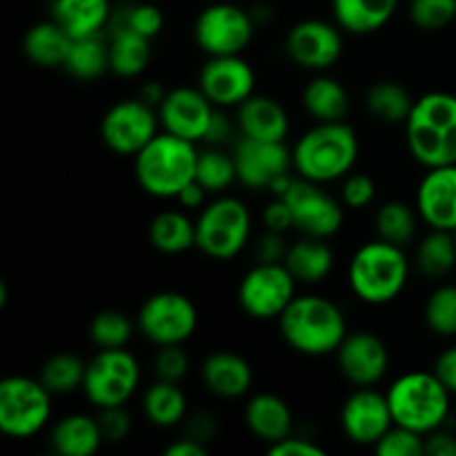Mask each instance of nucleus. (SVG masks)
Wrapping results in <instances>:
<instances>
[{
	"label": "nucleus",
	"instance_id": "1",
	"mask_svg": "<svg viewBox=\"0 0 456 456\" xmlns=\"http://www.w3.org/2000/svg\"><path fill=\"white\" fill-rule=\"evenodd\" d=\"M410 154L423 167L456 165V96L448 92L423 94L405 120Z\"/></svg>",
	"mask_w": 456,
	"mask_h": 456
},
{
	"label": "nucleus",
	"instance_id": "2",
	"mask_svg": "<svg viewBox=\"0 0 456 456\" xmlns=\"http://www.w3.org/2000/svg\"><path fill=\"white\" fill-rule=\"evenodd\" d=\"M281 337L294 352L305 356L334 354L347 337L341 307L325 297H297L279 316Z\"/></svg>",
	"mask_w": 456,
	"mask_h": 456
},
{
	"label": "nucleus",
	"instance_id": "3",
	"mask_svg": "<svg viewBox=\"0 0 456 456\" xmlns=\"http://www.w3.org/2000/svg\"><path fill=\"white\" fill-rule=\"evenodd\" d=\"M359 159V138L346 120L319 123L303 134L292 150L294 169L301 178L325 185L346 178Z\"/></svg>",
	"mask_w": 456,
	"mask_h": 456
},
{
	"label": "nucleus",
	"instance_id": "4",
	"mask_svg": "<svg viewBox=\"0 0 456 456\" xmlns=\"http://www.w3.org/2000/svg\"><path fill=\"white\" fill-rule=\"evenodd\" d=\"M196 142L163 132L156 134L134 156V174L147 194L156 199H176L183 187L196 181Z\"/></svg>",
	"mask_w": 456,
	"mask_h": 456
},
{
	"label": "nucleus",
	"instance_id": "5",
	"mask_svg": "<svg viewBox=\"0 0 456 456\" xmlns=\"http://www.w3.org/2000/svg\"><path fill=\"white\" fill-rule=\"evenodd\" d=\"M410 279V261L403 248L387 240H370L361 245L347 267L352 292L370 305H386L405 289Z\"/></svg>",
	"mask_w": 456,
	"mask_h": 456
},
{
	"label": "nucleus",
	"instance_id": "6",
	"mask_svg": "<svg viewBox=\"0 0 456 456\" xmlns=\"http://www.w3.org/2000/svg\"><path fill=\"white\" fill-rule=\"evenodd\" d=\"M450 399L452 392L435 372H408L387 390V403L396 426L410 428L423 436L445 426L452 405Z\"/></svg>",
	"mask_w": 456,
	"mask_h": 456
},
{
	"label": "nucleus",
	"instance_id": "7",
	"mask_svg": "<svg viewBox=\"0 0 456 456\" xmlns=\"http://www.w3.org/2000/svg\"><path fill=\"white\" fill-rule=\"evenodd\" d=\"M252 234V216L243 200L221 196L200 209L196 218V248L209 258L230 261L239 256Z\"/></svg>",
	"mask_w": 456,
	"mask_h": 456
},
{
	"label": "nucleus",
	"instance_id": "8",
	"mask_svg": "<svg viewBox=\"0 0 456 456\" xmlns=\"http://www.w3.org/2000/svg\"><path fill=\"white\" fill-rule=\"evenodd\" d=\"M52 419V392L40 379L7 377L0 383V430L13 439L34 436Z\"/></svg>",
	"mask_w": 456,
	"mask_h": 456
},
{
	"label": "nucleus",
	"instance_id": "9",
	"mask_svg": "<svg viewBox=\"0 0 456 456\" xmlns=\"http://www.w3.org/2000/svg\"><path fill=\"white\" fill-rule=\"evenodd\" d=\"M141 383V365L125 347L101 350L87 363L83 392L96 408L125 405Z\"/></svg>",
	"mask_w": 456,
	"mask_h": 456
},
{
	"label": "nucleus",
	"instance_id": "10",
	"mask_svg": "<svg viewBox=\"0 0 456 456\" xmlns=\"http://www.w3.org/2000/svg\"><path fill=\"white\" fill-rule=\"evenodd\" d=\"M297 298V279L285 263H256L239 285L240 310L258 321L279 319Z\"/></svg>",
	"mask_w": 456,
	"mask_h": 456
},
{
	"label": "nucleus",
	"instance_id": "11",
	"mask_svg": "<svg viewBox=\"0 0 456 456\" xmlns=\"http://www.w3.org/2000/svg\"><path fill=\"white\" fill-rule=\"evenodd\" d=\"M199 328V310L181 292H159L138 310V330L154 346H183Z\"/></svg>",
	"mask_w": 456,
	"mask_h": 456
},
{
	"label": "nucleus",
	"instance_id": "12",
	"mask_svg": "<svg viewBox=\"0 0 456 456\" xmlns=\"http://www.w3.org/2000/svg\"><path fill=\"white\" fill-rule=\"evenodd\" d=\"M252 13L232 3H214L199 13L194 22V38L208 56H234L243 53L254 38Z\"/></svg>",
	"mask_w": 456,
	"mask_h": 456
},
{
	"label": "nucleus",
	"instance_id": "13",
	"mask_svg": "<svg viewBox=\"0 0 456 456\" xmlns=\"http://www.w3.org/2000/svg\"><path fill=\"white\" fill-rule=\"evenodd\" d=\"M159 114L142 98H127L105 111L101 120V138L111 151L136 156L159 134Z\"/></svg>",
	"mask_w": 456,
	"mask_h": 456
},
{
	"label": "nucleus",
	"instance_id": "14",
	"mask_svg": "<svg viewBox=\"0 0 456 456\" xmlns=\"http://www.w3.org/2000/svg\"><path fill=\"white\" fill-rule=\"evenodd\" d=\"M281 199H285L292 212L294 227L303 236L330 239L343 225V205L330 191L321 187V183L298 178L292 181Z\"/></svg>",
	"mask_w": 456,
	"mask_h": 456
},
{
	"label": "nucleus",
	"instance_id": "15",
	"mask_svg": "<svg viewBox=\"0 0 456 456\" xmlns=\"http://www.w3.org/2000/svg\"><path fill=\"white\" fill-rule=\"evenodd\" d=\"M199 87L214 107H239L256 87L252 65L240 53L234 56H209L199 76Z\"/></svg>",
	"mask_w": 456,
	"mask_h": 456
},
{
	"label": "nucleus",
	"instance_id": "16",
	"mask_svg": "<svg viewBox=\"0 0 456 456\" xmlns=\"http://www.w3.org/2000/svg\"><path fill=\"white\" fill-rule=\"evenodd\" d=\"M288 56L303 69H330L343 53V36L337 25L307 18L297 22L285 38Z\"/></svg>",
	"mask_w": 456,
	"mask_h": 456
},
{
	"label": "nucleus",
	"instance_id": "17",
	"mask_svg": "<svg viewBox=\"0 0 456 456\" xmlns=\"http://www.w3.org/2000/svg\"><path fill=\"white\" fill-rule=\"evenodd\" d=\"M395 426L387 395L372 387H356L341 410V428L356 445H377L381 436Z\"/></svg>",
	"mask_w": 456,
	"mask_h": 456
},
{
	"label": "nucleus",
	"instance_id": "18",
	"mask_svg": "<svg viewBox=\"0 0 456 456\" xmlns=\"http://www.w3.org/2000/svg\"><path fill=\"white\" fill-rule=\"evenodd\" d=\"M236 176L245 187L252 190H270L272 183L294 167L292 151L285 142L256 141L243 136L234 147Z\"/></svg>",
	"mask_w": 456,
	"mask_h": 456
},
{
	"label": "nucleus",
	"instance_id": "19",
	"mask_svg": "<svg viewBox=\"0 0 456 456\" xmlns=\"http://www.w3.org/2000/svg\"><path fill=\"white\" fill-rule=\"evenodd\" d=\"M214 111L216 107L200 92V87H178L169 89L165 101L160 102L159 118L165 132L199 142L208 136Z\"/></svg>",
	"mask_w": 456,
	"mask_h": 456
},
{
	"label": "nucleus",
	"instance_id": "20",
	"mask_svg": "<svg viewBox=\"0 0 456 456\" xmlns=\"http://www.w3.org/2000/svg\"><path fill=\"white\" fill-rule=\"evenodd\" d=\"M337 363L343 377L356 387H372L390 368L387 346L372 332H347L337 350Z\"/></svg>",
	"mask_w": 456,
	"mask_h": 456
},
{
	"label": "nucleus",
	"instance_id": "21",
	"mask_svg": "<svg viewBox=\"0 0 456 456\" xmlns=\"http://www.w3.org/2000/svg\"><path fill=\"white\" fill-rule=\"evenodd\" d=\"M417 212L430 230H456V165L428 169L419 183Z\"/></svg>",
	"mask_w": 456,
	"mask_h": 456
},
{
	"label": "nucleus",
	"instance_id": "22",
	"mask_svg": "<svg viewBox=\"0 0 456 456\" xmlns=\"http://www.w3.org/2000/svg\"><path fill=\"white\" fill-rule=\"evenodd\" d=\"M240 136L256 138V141L285 142L289 132V116L276 98L252 94L239 105L236 114Z\"/></svg>",
	"mask_w": 456,
	"mask_h": 456
},
{
	"label": "nucleus",
	"instance_id": "23",
	"mask_svg": "<svg viewBox=\"0 0 456 456\" xmlns=\"http://www.w3.org/2000/svg\"><path fill=\"white\" fill-rule=\"evenodd\" d=\"M205 387L221 399H240L254 381L252 365L234 352H214L200 365Z\"/></svg>",
	"mask_w": 456,
	"mask_h": 456
},
{
	"label": "nucleus",
	"instance_id": "24",
	"mask_svg": "<svg viewBox=\"0 0 456 456\" xmlns=\"http://www.w3.org/2000/svg\"><path fill=\"white\" fill-rule=\"evenodd\" d=\"M49 12L71 40L102 34L114 16L111 0H52Z\"/></svg>",
	"mask_w": 456,
	"mask_h": 456
},
{
	"label": "nucleus",
	"instance_id": "25",
	"mask_svg": "<svg viewBox=\"0 0 456 456\" xmlns=\"http://www.w3.org/2000/svg\"><path fill=\"white\" fill-rule=\"evenodd\" d=\"M243 417L249 432L270 445L292 435V410L281 396L270 392L254 395L245 405Z\"/></svg>",
	"mask_w": 456,
	"mask_h": 456
},
{
	"label": "nucleus",
	"instance_id": "26",
	"mask_svg": "<svg viewBox=\"0 0 456 456\" xmlns=\"http://www.w3.org/2000/svg\"><path fill=\"white\" fill-rule=\"evenodd\" d=\"M102 441L98 419L87 414H67L49 435V444L61 456H92L101 450Z\"/></svg>",
	"mask_w": 456,
	"mask_h": 456
},
{
	"label": "nucleus",
	"instance_id": "27",
	"mask_svg": "<svg viewBox=\"0 0 456 456\" xmlns=\"http://www.w3.org/2000/svg\"><path fill=\"white\" fill-rule=\"evenodd\" d=\"M285 267L292 272L297 283L314 285L328 279L334 267V254L325 239L316 236H303L297 243H292L285 254Z\"/></svg>",
	"mask_w": 456,
	"mask_h": 456
},
{
	"label": "nucleus",
	"instance_id": "28",
	"mask_svg": "<svg viewBox=\"0 0 456 456\" xmlns=\"http://www.w3.org/2000/svg\"><path fill=\"white\" fill-rule=\"evenodd\" d=\"M110 69L123 78H134L151 61L150 38L123 25H110Z\"/></svg>",
	"mask_w": 456,
	"mask_h": 456
},
{
	"label": "nucleus",
	"instance_id": "29",
	"mask_svg": "<svg viewBox=\"0 0 456 456\" xmlns=\"http://www.w3.org/2000/svg\"><path fill=\"white\" fill-rule=\"evenodd\" d=\"M399 0H332L338 27L350 34H374L390 22Z\"/></svg>",
	"mask_w": 456,
	"mask_h": 456
},
{
	"label": "nucleus",
	"instance_id": "30",
	"mask_svg": "<svg viewBox=\"0 0 456 456\" xmlns=\"http://www.w3.org/2000/svg\"><path fill=\"white\" fill-rule=\"evenodd\" d=\"M71 47V36L58 25L56 20H43L36 22L34 27H29V31L25 34V56L29 58L34 65L45 67H62L65 65V58L69 53Z\"/></svg>",
	"mask_w": 456,
	"mask_h": 456
},
{
	"label": "nucleus",
	"instance_id": "31",
	"mask_svg": "<svg viewBox=\"0 0 456 456\" xmlns=\"http://www.w3.org/2000/svg\"><path fill=\"white\" fill-rule=\"evenodd\" d=\"M303 107L319 123L343 120L350 110V96L346 87L332 76H316L303 89Z\"/></svg>",
	"mask_w": 456,
	"mask_h": 456
},
{
	"label": "nucleus",
	"instance_id": "32",
	"mask_svg": "<svg viewBox=\"0 0 456 456\" xmlns=\"http://www.w3.org/2000/svg\"><path fill=\"white\" fill-rule=\"evenodd\" d=\"M142 412L147 421L156 428H176L178 423L185 421L187 414V399L181 386L174 381H163L156 379L142 396Z\"/></svg>",
	"mask_w": 456,
	"mask_h": 456
},
{
	"label": "nucleus",
	"instance_id": "33",
	"mask_svg": "<svg viewBox=\"0 0 456 456\" xmlns=\"http://www.w3.org/2000/svg\"><path fill=\"white\" fill-rule=\"evenodd\" d=\"M150 240L159 252L183 254L196 245V223L178 209H167L150 223Z\"/></svg>",
	"mask_w": 456,
	"mask_h": 456
},
{
	"label": "nucleus",
	"instance_id": "34",
	"mask_svg": "<svg viewBox=\"0 0 456 456\" xmlns=\"http://www.w3.org/2000/svg\"><path fill=\"white\" fill-rule=\"evenodd\" d=\"M62 69L80 80H94L102 76L110 69V40L105 43L102 34L74 38Z\"/></svg>",
	"mask_w": 456,
	"mask_h": 456
},
{
	"label": "nucleus",
	"instance_id": "35",
	"mask_svg": "<svg viewBox=\"0 0 456 456\" xmlns=\"http://www.w3.org/2000/svg\"><path fill=\"white\" fill-rule=\"evenodd\" d=\"M365 107L372 116H377L381 123L399 125L408 120L410 111L414 107V98L408 89L395 80H381L372 85L365 94Z\"/></svg>",
	"mask_w": 456,
	"mask_h": 456
},
{
	"label": "nucleus",
	"instance_id": "36",
	"mask_svg": "<svg viewBox=\"0 0 456 456\" xmlns=\"http://www.w3.org/2000/svg\"><path fill=\"white\" fill-rule=\"evenodd\" d=\"M419 272L430 279H444L456 267V239L452 232L432 230L414 254Z\"/></svg>",
	"mask_w": 456,
	"mask_h": 456
},
{
	"label": "nucleus",
	"instance_id": "37",
	"mask_svg": "<svg viewBox=\"0 0 456 456\" xmlns=\"http://www.w3.org/2000/svg\"><path fill=\"white\" fill-rule=\"evenodd\" d=\"M419 218L421 216L412 205L403 203V200H387L377 209L374 227H377V234L381 240L405 248L417 236Z\"/></svg>",
	"mask_w": 456,
	"mask_h": 456
},
{
	"label": "nucleus",
	"instance_id": "38",
	"mask_svg": "<svg viewBox=\"0 0 456 456\" xmlns=\"http://www.w3.org/2000/svg\"><path fill=\"white\" fill-rule=\"evenodd\" d=\"M85 374H87V363L78 354L61 352L45 361L40 368V381L52 395H69L83 387Z\"/></svg>",
	"mask_w": 456,
	"mask_h": 456
},
{
	"label": "nucleus",
	"instance_id": "39",
	"mask_svg": "<svg viewBox=\"0 0 456 456\" xmlns=\"http://www.w3.org/2000/svg\"><path fill=\"white\" fill-rule=\"evenodd\" d=\"M196 181L208 191H225L236 176L234 156L225 154L221 150L199 151V163H196Z\"/></svg>",
	"mask_w": 456,
	"mask_h": 456
},
{
	"label": "nucleus",
	"instance_id": "40",
	"mask_svg": "<svg viewBox=\"0 0 456 456\" xmlns=\"http://www.w3.org/2000/svg\"><path fill=\"white\" fill-rule=\"evenodd\" d=\"M89 337L101 350L125 347L134 337V323L118 310H102L89 323Z\"/></svg>",
	"mask_w": 456,
	"mask_h": 456
},
{
	"label": "nucleus",
	"instance_id": "41",
	"mask_svg": "<svg viewBox=\"0 0 456 456\" xmlns=\"http://www.w3.org/2000/svg\"><path fill=\"white\" fill-rule=\"evenodd\" d=\"M428 328L439 337H456V285H439L426 303Z\"/></svg>",
	"mask_w": 456,
	"mask_h": 456
},
{
	"label": "nucleus",
	"instance_id": "42",
	"mask_svg": "<svg viewBox=\"0 0 456 456\" xmlns=\"http://www.w3.org/2000/svg\"><path fill=\"white\" fill-rule=\"evenodd\" d=\"M110 25H123L129 27V29L138 31L145 38H154V36L160 34L165 25L163 12H160L156 4L151 3H136V4H127L125 9H118L111 16Z\"/></svg>",
	"mask_w": 456,
	"mask_h": 456
},
{
	"label": "nucleus",
	"instance_id": "43",
	"mask_svg": "<svg viewBox=\"0 0 456 456\" xmlns=\"http://www.w3.org/2000/svg\"><path fill=\"white\" fill-rule=\"evenodd\" d=\"M410 18L419 29H445L456 18V0H412Z\"/></svg>",
	"mask_w": 456,
	"mask_h": 456
},
{
	"label": "nucleus",
	"instance_id": "44",
	"mask_svg": "<svg viewBox=\"0 0 456 456\" xmlns=\"http://www.w3.org/2000/svg\"><path fill=\"white\" fill-rule=\"evenodd\" d=\"M374 452L379 456H423L426 454V436L395 423L374 445Z\"/></svg>",
	"mask_w": 456,
	"mask_h": 456
},
{
	"label": "nucleus",
	"instance_id": "45",
	"mask_svg": "<svg viewBox=\"0 0 456 456\" xmlns=\"http://www.w3.org/2000/svg\"><path fill=\"white\" fill-rule=\"evenodd\" d=\"M190 372V356L181 346H160L154 356V374L163 381L178 383Z\"/></svg>",
	"mask_w": 456,
	"mask_h": 456
},
{
	"label": "nucleus",
	"instance_id": "46",
	"mask_svg": "<svg viewBox=\"0 0 456 456\" xmlns=\"http://www.w3.org/2000/svg\"><path fill=\"white\" fill-rule=\"evenodd\" d=\"M377 196V183L368 174H347L341 187V203L350 209H365Z\"/></svg>",
	"mask_w": 456,
	"mask_h": 456
},
{
	"label": "nucleus",
	"instance_id": "47",
	"mask_svg": "<svg viewBox=\"0 0 456 456\" xmlns=\"http://www.w3.org/2000/svg\"><path fill=\"white\" fill-rule=\"evenodd\" d=\"M98 426H101L102 439L110 444H118V441L127 439V435L132 432V417L125 412L123 405L102 408L98 414Z\"/></svg>",
	"mask_w": 456,
	"mask_h": 456
},
{
	"label": "nucleus",
	"instance_id": "48",
	"mask_svg": "<svg viewBox=\"0 0 456 456\" xmlns=\"http://www.w3.org/2000/svg\"><path fill=\"white\" fill-rule=\"evenodd\" d=\"M289 245H285L283 234L265 230V234L256 240V263H283Z\"/></svg>",
	"mask_w": 456,
	"mask_h": 456
},
{
	"label": "nucleus",
	"instance_id": "49",
	"mask_svg": "<svg viewBox=\"0 0 456 456\" xmlns=\"http://www.w3.org/2000/svg\"><path fill=\"white\" fill-rule=\"evenodd\" d=\"M267 454L272 456H323L325 450L321 445L312 444L307 439H298V436H285V439L276 441L267 448Z\"/></svg>",
	"mask_w": 456,
	"mask_h": 456
},
{
	"label": "nucleus",
	"instance_id": "50",
	"mask_svg": "<svg viewBox=\"0 0 456 456\" xmlns=\"http://www.w3.org/2000/svg\"><path fill=\"white\" fill-rule=\"evenodd\" d=\"M263 225H265V230L279 232V234H285L289 227H294L292 212H289L285 199L276 196V199L263 209Z\"/></svg>",
	"mask_w": 456,
	"mask_h": 456
},
{
	"label": "nucleus",
	"instance_id": "51",
	"mask_svg": "<svg viewBox=\"0 0 456 456\" xmlns=\"http://www.w3.org/2000/svg\"><path fill=\"white\" fill-rule=\"evenodd\" d=\"M185 436H190V439L208 445L209 441L216 436V419H214V414H209V412L191 414V417L187 419Z\"/></svg>",
	"mask_w": 456,
	"mask_h": 456
},
{
	"label": "nucleus",
	"instance_id": "52",
	"mask_svg": "<svg viewBox=\"0 0 456 456\" xmlns=\"http://www.w3.org/2000/svg\"><path fill=\"white\" fill-rule=\"evenodd\" d=\"M426 454L428 456H456V435L445 428L426 435Z\"/></svg>",
	"mask_w": 456,
	"mask_h": 456
},
{
	"label": "nucleus",
	"instance_id": "53",
	"mask_svg": "<svg viewBox=\"0 0 456 456\" xmlns=\"http://www.w3.org/2000/svg\"><path fill=\"white\" fill-rule=\"evenodd\" d=\"M435 374L452 395H456V346H450L436 356Z\"/></svg>",
	"mask_w": 456,
	"mask_h": 456
},
{
	"label": "nucleus",
	"instance_id": "54",
	"mask_svg": "<svg viewBox=\"0 0 456 456\" xmlns=\"http://www.w3.org/2000/svg\"><path fill=\"white\" fill-rule=\"evenodd\" d=\"M230 132H232L230 118L223 114L221 107H216V111H214L212 116V123H209L208 136H205V142H209V145H221V142L227 141Z\"/></svg>",
	"mask_w": 456,
	"mask_h": 456
},
{
	"label": "nucleus",
	"instance_id": "55",
	"mask_svg": "<svg viewBox=\"0 0 456 456\" xmlns=\"http://www.w3.org/2000/svg\"><path fill=\"white\" fill-rule=\"evenodd\" d=\"M205 194H208V190H205L199 181H191L190 185L183 187L181 194L176 196V200L185 209H199V208H203Z\"/></svg>",
	"mask_w": 456,
	"mask_h": 456
},
{
	"label": "nucleus",
	"instance_id": "56",
	"mask_svg": "<svg viewBox=\"0 0 456 456\" xmlns=\"http://www.w3.org/2000/svg\"><path fill=\"white\" fill-rule=\"evenodd\" d=\"M208 454V445L199 444V441L183 436L181 441H174L172 445L165 448V456H205Z\"/></svg>",
	"mask_w": 456,
	"mask_h": 456
},
{
	"label": "nucleus",
	"instance_id": "57",
	"mask_svg": "<svg viewBox=\"0 0 456 456\" xmlns=\"http://www.w3.org/2000/svg\"><path fill=\"white\" fill-rule=\"evenodd\" d=\"M165 96H167V89H165L160 83H156V80H150V83H145L141 87V96L138 98H142L147 105H151L154 110H159L160 102L165 101Z\"/></svg>",
	"mask_w": 456,
	"mask_h": 456
},
{
	"label": "nucleus",
	"instance_id": "58",
	"mask_svg": "<svg viewBox=\"0 0 456 456\" xmlns=\"http://www.w3.org/2000/svg\"><path fill=\"white\" fill-rule=\"evenodd\" d=\"M452 234H454V239H456V230H454V232H452Z\"/></svg>",
	"mask_w": 456,
	"mask_h": 456
}]
</instances>
